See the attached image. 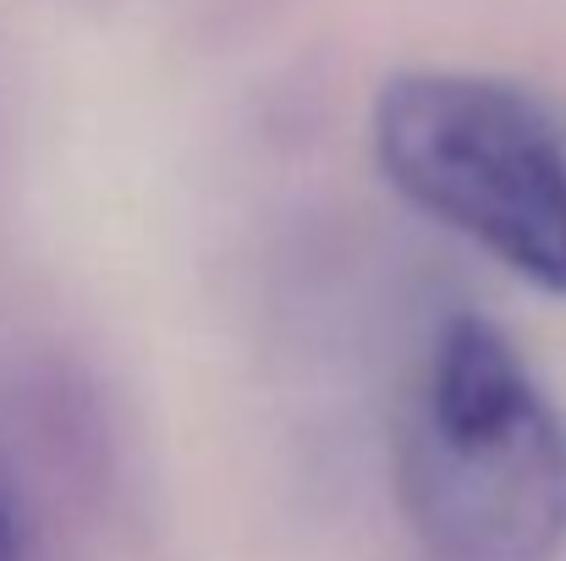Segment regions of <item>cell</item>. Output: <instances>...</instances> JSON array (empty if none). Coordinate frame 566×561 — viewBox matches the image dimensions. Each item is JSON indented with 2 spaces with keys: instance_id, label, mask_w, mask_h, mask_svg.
Returning <instances> with one entry per match:
<instances>
[{
  "instance_id": "6da1fadb",
  "label": "cell",
  "mask_w": 566,
  "mask_h": 561,
  "mask_svg": "<svg viewBox=\"0 0 566 561\" xmlns=\"http://www.w3.org/2000/svg\"><path fill=\"white\" fill-rule=\"evenodd\" d=\"M390 496L423 561L566 557V413L479 309L429 325L390 407Z\"/></svg>"
},
{
  "instance_id": "7a4b0ae2",
  "label": "cell",
  "mask_w": 566,
  "mask_h": 561,
  "mask_svg": "<svg viewBox=\"0 0 566 561\" xmlns=\"http://www.w3.org/2000/svg\"><path fill=\"white\" fill-rule=\"evenodd\" d=\"M369 155L407 209L566 298V127L534 89L473 66H401L375 89Z\"/></svg>"
},
{
  "instance_id": "3957f363",
  "label": "cell",
  "mask_w": 566,
  "mask_h": 561,
  "mask_svg": "<svg viewBox=\"0 0 566 561\" xmlns=\"http://www.w3.org/2000/svg\"><path fill=\"white\" fill-rule=\"evenodd\" d=\"M50 529H55V501L17 440L11 402H0V561H55Z\"/></svg>"
}]
</instances>
